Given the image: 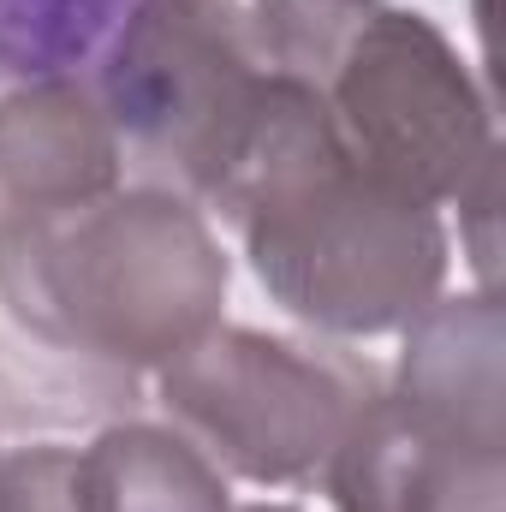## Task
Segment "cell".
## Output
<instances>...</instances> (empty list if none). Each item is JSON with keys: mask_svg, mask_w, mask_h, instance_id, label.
<instances>
[{"mask_svg": "<svg viewBox=\"0 0 506 512\" xmlns=\"http://www.w3.org/2000/svg\"><path fill=\"white\" fill-rule=\"evenodd\" d=\"M203 203L245 233L262 292L322 334H393L441 298V209L364 173L298 78L268 72L251 126Z\"/></svg>", "mask_w": 506, "mask_h": 512, "instance_id": "6da1fadb", "label": "cell"}, {"mask_svg": "<svg viewBox=\"0 0 506 512\" xmlns=\"http://www.w3.org/2000/svg\"><path fill=\"white\" fill-rule=\"evenodd\" d=\"M0 304L54 352L161 370L227 304V256L173 191H108L84 209L0 221Z\"/></svg>", "mask_w": 506, "mask_h": 512, "instance_id": "7a4b0ae2", "label": "cell"}, {"mask_svg": "<svg viewBox=\"0 0 506 512\" xmlns=\"http://www.w3.org/2000/svg\"><path fill=\"white\" fill-rule=\"evenodd\" d=\"M304 90H316L340 149L417 203H459L501 167L471 66L423 12L376 0Z\"/></svg>", "mask_w": 506, "mask_h": 512, "instance_id": "3957f363", "label": "cell"}, {"mask_svg": "<svg viewBox=\"0 0 506 512\" xmlns=\"http://www.w3.org/2000/svg\"><path fill=\"white\" fill-rule=\"evenodd\" d=\"M268 66L233 0H137L102 54V108L149 167L209 197L262 102Z\"/></svg>", "mask_w": 506, "mask_h": 512, "instance_id": "277c9868", "label": "cell"}, {"mask_svg": "<svg viewBox=\"0 0 506 512\" xmlns=\"http://www.w3.org/2000/svg\"><path fill=\"white\" fill-rule=\"evenodd\" d=\"M161 405L245 483H304L340 447L364 382L292 340L256 328H209L161 364Z\"/></svg>", "mask_w": 506, "mask_h": 512, "instance_id": "5b68a950", "label": "cell"}, {"mask_svg": "<svg viewBox=\"0 0 506 512\" xmlns=\"http://www.w3.org/2000/svg\"><path fill=\"white\" fill-rule=\"evenodd\" d=\"M322 477L334 512H506V441L364 393Z\"/></svg>", "mask_w": 506, "mask_h": 512, "instance_id": "8992f818", "label": "cell"}, {"mask_svg": "<svg viewBox=\"0 0 506 512\" xmlns=\"http://www.w3.org/2000/svg\"><path fill=\"white\" fill-rule=\"evenodd\" d=\"M120 161V131L78 78L18 84L0 102V191L12 209H84L120 191Z\"/></svg>", "mask_w": 506, "mask_h": 512, "instance_id": "52a82bcc", "label": "cell"}, {"mask_svg": "<svg viewBox=\"0 0 506 512\" xmlns=\"http://www.w3.org/2000/svg\"><path fill=\"white\" fill-rule=\"evenodd\" d=\"M501 304L495 292L435 298L423 316L405 322L399 382L393 393L465 435L506 441V382H501Z\"/></svg>", "mask_w": 506, "mask_h": 512, "instance_id": "ba28073f", "label": "cell"}, {"mask_svg": "<svg viewBox=\"0 0 506 512\" xmlns=\"http://www.w3.org/2000/svg\"><path fill=\"white\" fill-rule=\"evenodd\" d=\"M84 512H233L215 459L155 423H114L78 453Z\"/></svg>", "mask_w": 506, "mask_h": 512, "instance_id": "9c48e42d", "label": "cell"}, {"mask_svg": "<svg viewBox=\"0 0 506 512\" xmlns=\"http://www.w3.org/2000/svg\"><path fill=\"white\" fill-rule=\"evenodd\" d=\"M137 0H0V78L54 84L102 66Z\"/></svg>", "mask_w": 506, "mask_h": 512, "instance_id": "30bf717a", "label": "cell"}, {"mask_svg": "<svg viewBox=\"0 0 506 512\" xmlns=\"http://www.w3.org/2000/svg\"><path fill=\"white\" fill-rule=\"evenodd\" d=\"M0 512H84L78 453L60 441L6 453L0 459Z\"/></svg>", "mask_w": 506, "mask_h": 512, "instance_id": "8fae6325", "label": "cell"}, {"mask_svg": "<svg viewBox=\"0 0 506 512\" xmlns=\"http://www.w3.org/2000/svg\"><path fill=\"white\" fill-rule=\"evenodd\" d=\"M233 512H292V507H268V501H256V507H233Z\"/></svg>", "mask_w": 506, "mask_h": 512, "instance_id": "7c38bea8", "label": "cell"}]
</instances>
